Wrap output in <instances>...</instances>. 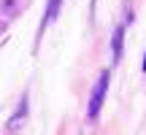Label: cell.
<instances>
[{"label": "cell", "mask_w": 146, "mask_h": 135, "mask_svg": "<svg viewBox=\"0 0 146 135\" xmlns=\"http://www.w3.org/2000/svg\"><path fill=\"white\" fill-rule=\"evenodd\" d=\"M143 70H146V57H143Z\"/></svg>", "instance_id": "277c9868"}, {"label": "cell", "mask_w": 146, "mask_h": 135, "mask_svg": "<svg viewBox=\"0 0 146 135\" xmlns=\"http://www.w3.org/2000/svg\"><path fill=\"white\" fill-rule=\"evenodd\" d=\"M122 35H125V24H119L116 32H114V62L119 60V54H122Z\"/></svg>", "instance_id": "7a4b0ae2"}, {"label": "cell", "mask_w": 146, "mask_h": 135, "mask_svg": "<svg viewBox=\"0 0 146 135\" xmlns=\"http://www.w3.org/2000/svg\"><path fill=\"white\" fill-rule=\"evenodd\" d=\"M60 3H62V0H49V14H46V24H49V22L54 19V16H57V11H60Z\"/></svg>", "instance_id": "3957f363"}, {"label": "cell", "mask_w": 146, "mask_h": 135, "mask_svg": "<svg viewBox=\"0 0 146 135\" xmlns=\"http://www.w3.org/2000/svg\"><path fill=\"white\" fill-rule=\"evenodd\" d=\"M106 89H108V70H103V73H100V78L95 81V87H92L89 111H87V116H89L92 122L100 116V108H103V100H106Z\"/></svg>", "instance_id": "6da1fadb"}]
</instances>
